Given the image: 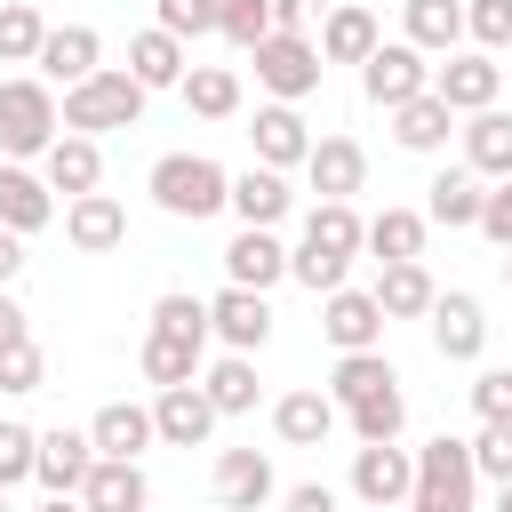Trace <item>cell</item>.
Returning <instances> with one entry per match:
<instances>
[{"label": "cell", "mask_w": 512, "mask_h": 512, "mask_svg": "<svg viewBox=\"0 0 512 512\" xmlns=\"http://www.w3.org/2000/svg\"><path fill=\"white\" fill-rule=\"evenodd\" d=\"M32 464H40V432L32 424H0V488L32 480Z\"/></svg>", "instance_id": "obj_44"}, {"label": "cell", "mask_w": 512, "mask_h": 512, "mask_svg": "<svg viewBox=\"0 0 512 512\" xmlns=\"http://www.w3.org/2000/svg\"><path fill=\"white\" fill-rule=\"evenodd\" d=\"M152 328H160V336H192V344H208V304L184 296V288H168V296L152 304Z\"/></svg>", "instance_id": "obj_42"}, {"label": "cell", "mask_w": 512, "mask_h": 512, "mask_svg": "<svg viewBox=\"0 0 512 512\" xmlns=\"http://www.w3.org/2000/svg\"><path fill=\"white\" fill-rule=\"evenodd\" d=\"M40 40H48L40 8L32 0H0V64H40Z\"/></svg>", "instance_id": "obj_39"}, {"label": "cell", "mask_w": 512, "mask_h": 512, "mask_svg": "<svg viewBox=\"0 0 512 512\" xmlns=\"http://www.w3.org/2000/svg\"><path fill=\"white\" fill-rule=\"evenodd\" d=\"M320 336L336 352H384V304L368 288H336V296H320Z\"/></svg>", "instance_id": "obj_10"}, {"label": "cell", "mask_w": 512, "mask_h": 512, "mask_svg": "<svg viewBox=\"0 0 512 512\" xmlns=\"http://www.w3.org/2000/svg\"><path fill=\"white\" fill-rule=\"evenodd\" d=\"M184 104H192L200 120H232V112H240V72H232V64H192V72H184Z\"/></svg>", "instance_id": "obj_37"}, {"label": "cell", "mask_w": 512, "mask_h": 512, "mask_svg": "<svg viewBox=\"0 0 512 512\" xmlns=\"http://www.w3.org/2000/svg\"><path fill=\"white\" fill-rule=\"evenodd\" d=\"M304 176H312V192H320V200H352V192L368 184V152H360L352 136H312Z\"/></svg>", "instance_id": "obj_20"}, {"label": "cell", "mask_w": 512, "mask_h": 512, "mask_svg": "<svg viewBox=\"0 0 512 512\" xmlns=\"http://www.w3.org/2000/svg\"><path fill=\"white\" fill-rule=\"evenodd\" d=\"M272 432H280L288 448H320V440L336 432V400H328V392H280V400H272Z\"/></svg>", "instance_id": "obj_29"}, {"label": "cell", "mask_w": 512, "mask_h": 512, "mask_svg": "<svg viewBox=\"0 0 512 512\" xmlns=\"http://www.w3.org/2000/svg\"><path fill=\"white\" fill-rule=\"evenodd\" d=\"M368 296L384 304V320H424V312L440 304V288H432V272H424V264H384Z\"/></svg>", "instance_id": "obj_32"}, {"label": "cell", "mask_w": 512, "mask_h": 512, "mask_svg": "<svg viewBox=\"0 0 512 512\" xmlns=\"http://www.w3.org/2000/svg\"><path fill=\"white\" fill-rule=\"evenodd\" d=\"M312 8H320V0H272V24H280V32H304Z\"/></svg>", "instance_id": "obj_53"}, {"label": "cell", "mask_w": 512, "mask_h": 512, "mask_svg": "<svg viewBox=\"0 0 512 512\" xmlns=\"http://www.w3.org/2000/svg\"><path fill=\"white\" fill-rule=\"evenodd\" d=\"M480 208H488V184H480L472 168H440V176L424 184V216H432V224H448V232L480 224Z\"/></svg>", "instance_id": "obj_25"}, {"label": "cell", "mask_w": 512, "mask_h": 512, "mask_svg": "<svg viewBox=\"0 0 512 512\" xmlns=\"http://www.w3.org/2000/svg\"><path fill=\"white\" fill-rule=\"evenodd\" d=\"M40 512H88V504H80V496H48Z\"/></svg>", "instance_id": "obj_54"}, {"label": "cell", "mask_w": 512, "mask_h": 512, "mask_svg": "<svg viewBox=\"0 0 512 512\" xmlns=\"http://www.w3.org/2000/svg\"><path fill=\"white\" fill-rule=\"evenodd\" d=\"M400 32H408V48H424V56H456V40H464V0H400Z\"/></svg>", "instance_id": "obj_26"}, {"label": "cell", "mask_w": 512, "mask_h": 512, "mask_svg": "<svg viewBox=\"0 0 512 512\" xmlns=\"http://www.w3.org/2000/svg\"><path fill=\"white\" fill-rule=\"evenodd\" d=\"M424 208H384V216H368V256L376 264H424Z\"/></svg>", "instance_id": "obj_31"}, {"label": "cell", "mask_w": 512, "mask_h": 512, "mask_svg": "<svg viewBox=\"0 0 512 512\" xmlns=\"http://www.w3.org/2000/svg\"><path fill=\"white\" fill-rule=\"evenodd\" d=\"M352 496H360V504H376V512L408 504V496H416V448H400V440L360 448V456H352Z\"/></svg>", "instance_id": "obj_9"}, {"label": "cell", "mask_w": 512, "mask_h": 512, "mask_svg": "<svg viewBox=\"0 0 512 512\" xmlns=\"http://www.w3.org/2000/svg\"><path fill=\"white\" fill-rule=\"evenodd\" d=\"M40 176H48V192L88 200V192L104 184V152H96V136H56V144H48V160H40Z\"/></svg>", "instance_id": "obj_23"}, {"label": "cell", "mask_w": 512, "mask_h": 512, "mask_svg": "<svg viewBox=\"0 0 512 512\" xmlns=\"http://www.w3.org/2000/svg\"><path fill=\"white\" fill-rule=\"evenodd\" d=\"M208 336H224L232 352H264V336H272V304H264L256 288H224V296H208Z\"/></svg>", "instance_id": "obj_16"}, {"label": "cell", "mask_w": 512, "mask_h": 512, "mask_svg": "<svg viewBox=\"0 0 512 512\" xmlns=\"http://www.w3.org/2000/svg\"><path fill=\"white\" fill-rule=\"evenodd\" d=\"M152 424H160L168 448H208V432H216V400H208L200 384H176V392L152 400Z\"/></svg>", "instance_id": "obj_21"}, {"label": "cell", "mask_w": 512, "mask_h": 512, "mask_svg": "<svg viewBox=\"0 0 512 512\" xmlns=\"http://www.w3.org/2000/svg\"><path fill=\"white\" fill-rule=\"evenodd\" d=\"M24 336H32V328H24V304L0 288V352H8V344H24Z\"/></svg>", "instance_id": "obj_51"}, {"label": "cell", "mask_w": 512, "mask_h": 512, "mask_svg": "<svg viewBox=\"0 0 512 512\" xmlns=\"http://www.w3.org/2000/svg\"><path fill=\"white\" fill-rule=\"evenodd\" d=\"M272 280H288V248L272 240V232H256V224H240L232 232V248H224V288H272Z\"/></svg>", "instance_id": "obj_15"}, {"label": "cell", "mask_w": 512, "mask_h": 512, "mask_svg": "<svg viewBox=\"0 0 512 512\" xmlns=\"http://www.w3.org/2000/svg\"><path fill=\"white\" fill-rule=\"evenodd\" d=\"M80 504H88V512H144V504H152V480H144V464H112V456H96Z\"/></svg>", "instance_id": "obj_30"}, {"label": "cell", "mask_w": 512, "mask_h": 512, "mask_svg": "<svg viewBox=\"0 0 512 512\" xmlns=\"http://www.w3.org/2000/svg\"><path fill=\"white\" fill-rule=\"evenodd\" d=\"M504 280H512V256H504Z\"/></svg>", "instance_id": "obj_57"}, {"label": "cell", "mask_w": 512, "mask_h": 512, "mask_svg": "<svg viewBox=\"0 0 512 512\" xmlns=\"http://www.w3.org/2000/svg\"><path fill=\"white\" fill-rule=\"evenodd\" d=\"M344 416H352L360 448H384V440H400V424H408V400H400V384H392V392H376V400H360V408H344Z\"/></svg>", "instance_id": "obj_40"}, {"label": "cell", "mask_w": 512, "mask_h": 512, "mask_svg": "<svg viewBox=\"0 0 512 512\" xmlns=\"http://www.w3.org/2000/svg\"><path fill=\"white\" fill-rule=\"evenodd\" d=\"M152 8H160V32L200 40V32H224V8L232 0H152Z\"/></svg>", "instance_id": "obj_41"}, {"label": "cell", "mask_w": 512, "mask_h": 512, "mask_svg": "<svg viewBox=\"0 0 512 512\" xmlns=\"http://www.w3.org/2000/svg\"><path fill=\"white\" fill-rule=\"evenodd\" d=\"M24 272V232H0V288H16Z\"/></svg>", "instance_id": "obj_52"}, {"label": "cell", "mask_w": 512, "mask_h": 512, "mask_svg": "<svg viewBox=\"0 0 512 512\" xmlns=\"http://www.w3.org/2000/svg\"><path fill=\"white\" fill-rule=\"evenodd\" d=\"M392 384H400V376H392L384 352H336L328 400H336V408H360V400H376V392H392Z\"/></svg>", "instance_id": "obj_34"}, {"label": "cell", "mask_w": 512, "mask_h": 512, "mask_svg": "<svg viewBox=\"0 0 512 512\" xmlns=\"http://www.w3.org/2000/svg\"><path fill=\"white\" fill-rule=\"evenodd\" d=\"M288 200H296V192H288L280 168H240V176H232V216L256 224V232H272V224L288 216Z\"/></svg>", "instance_id": "obj_28"}, {"label": "cell", "mask_w": 512, "mask_h": 512, "mask_svg": "<svg viewBox=\"0 0 512 512\" xmlns=\"http://www.w3.org/2000/svg\"><path fill=\"white\" fill-rule=\"evenodd\" d=\"M272 32H280V24H272V0H232V8H224V40H232V48L256 56Z\"/></svg>", "instance_id": "obj_43"}, {"label": "cell", "mask_w": 512, "mask_h": 512, "mask_svg": "<svg viewBox=\"0 0 512 512\" xmlns=\"http://www.w3.org/2000/svg\"><path fill=\"white\" fill-rule=\"evenodd\" d=\"M248 64H256V80L272 88V104H296V96L320 88V40H304V32H272Z\"/></svg>", "instance_id": "obj_6"}, {"label": "cell", "mask_w": 512, "mask_h": 512, "mask_svg": "<svg viewBox=\"0 0 512 512\" xmlns=\"http://www.w3.org/2000/svg\"><path fill=\"white\" fill-rule=\"evenodd\" d=\"M472 488H480L472 440L440 432V440L416 448V496H408V512H472Z\"/></svg>", "instance_id": "obj_5"}, {"label": "cell", "mask_w": 512, "mask_h": 512, "mask_svg": "<svg viewBox=\"0 0 512 512\" xmlns=\"http://www.w3.org/2000/svg\"><path fill=\"white\" fill-rule=\"evenodd\" d=\"M208 488H216V504H224V512H264V504L280 496V480H272V456H264V448H216Z\"/></svg>", "instance_id": "obj_8"}, {"label": "cell", "mask_w": 512, "mask_h": 512, "mask_svg": "<svg viewBox=\"0 0 512 512\" xmlns=\"http://www.w3.org/2000/svg\"><path fill=\"white\" fill-rule=\"evenodd\" d=\"M64 240H72L80 256H112V248L128 240V208H120L112 192H88V200H64Z\"/></svg>", "instance_id": "obj_14"}, {"label": "cell", "mask_w": 512, "mask_h": 512, "mask_svg": "<svg viewBox=\"0 0 512 512\" xmlns=\"http://www.w3.org/2000/svg\"><path fill=\"white\" fill-rule=\"evenodd\" d=\"M496 88H504V64H496L488 48L432 64V96H440L448 112H488V104H496Z\"/></svg>", "instance_id": "obj_11"}, {"label": "cell", "mask_w": 512, "mask_h": 512, "mask_svg": "<svg viewBox=\"0 0 512 512\" xmlns=\"http://www.w3.org/2000/svg\"><path fill=\"white\" fill-rule=\"evenodd\" d=\"M88 440H96V456H112V464H136V456L160 440V424H152V408H136V400H112V408H96Z\"/></svg>", "instance_id": "obj_22"}, {"label": "cell", "mask_w": 512, "mask_h": 512, "mask_svg": "<svg viewBox=\"0 0 512 512\" xmlns=\"http://www.w3.org/2000/svg\"><path fill=\"white\" fill-rule=\"evenodd\" d=\"M464 168L488 176V184L512 176V112H504V104H488V112L464 120Z\"/></svg>", "instance_id": "obj_24"}, {"label": "cell", "mask_w": 512, "mask_h": 512, "mask_svg": "<svg viewBox=\"0 0 512 512\" xmlns=\"http://www.w3.org/2000/svg\"><path fill=\"white\" fill-rule=\"evenodd\" d=\"M384 48V32H376V16L368 8H328V24H320V64H368Z\"/></svg>", "instance_id": "obj_27"}, {"label": "cell", "mask_w": 512, "mask_h": 512, "mask_svg": "<svg viewBox=\"0 0 512 512\" xmlns=\"http://www.w3.org/2000/svg\"><path fill=\"white\" fill-rule=\"evenodd\" d=\"M88 472H96V440L88 432H40V464H32V480L48 488V496H80L88 488Z\"/></svg>", "instance_id": "obj_12"}, {"label": "cell", "mask_w": 512, "mask_h": 512, "mask_svg": "<svg viewBox=\"0 0 512 512\" xmlns=\"http://www.w3.org/2000/svg\"><path fill=\"white\" fill-rule=\"evenodd\" d=\"M248 144H256V168H304L312 160V128H304L296 104H264L256 128H248Z\"/></svg>", "instance_id": "obj_13"}, {"label": "cell", "mask_w": 512, "mask_h": 512, "mask_svg": "<svg viewBox=\"0 0 512 512\" xmlns=\"http://www.w3.org/2000/svg\"><path fill=\"white\" fill-rule=\"evenodd\" d=\"M360 248H368V224L352 216V200H312V216H304V240L288 248V280H304L312 296H336Z\"/></svg>", "instance_id": "obj_1"}, {"label": "cell", "mask_w": 512, "mask_h": 512, "mask_svg": "<svg viewBox=\"0 0 512 512\" xmlns=\"http://www.w3.org/2000/svg\"><path fill=\"white\" fill-rule=\"evenodd\" d=\"M64 128V104L48 96V80H0V152L8 160H48Z\"/></svg>", "instance_id": "obj_4"}, {"label": "cell", "mask_w": 512, "mask_h": 512, "mask_svg": "<svg viewBox=\"0 0 512 512\" xmlns=\"http://www.w3.org/2000/svg\"><path fill=\"white\" fill-rule=\"evenodd\" d=\"M48 384V360H40V344L24 336V344H8L0 352V392H40Z\"/></svg>", "instance_id": "obj_45"}, {"label": "cell", "mask_w": 512, "mask_h": 512, "mask_svg": "<svg viewBox=\"0 0 512 512\" xmlns=\"http://www.w3.org/2000/svg\"><path fill=\"white\" fill-rule=\"evenodd\" d=\"M104 40L88 32V24H48V40H40V80H64V88H80V80H96L104 64Z\"/></svg>", "instance_id": "obj_19"}, {"label": "cell", "mask_w": 512, "mask_h": 512, "mask_svg": "<svg viewBox=\"0 0 512 512\" xmlns=\"http://www.w3.org/2000/svg\"><path fill=\"white\" fill-rule=\"evenodd\" d=\"M200 392L216 400V416H248V408H256V360H248V352H224Z\"/></svg>", "instance_id": "obj_38"}, {"label": "cell", "mask_w": 512, "mask_h": 512, "mask_svg": "<svg viewBox=\"0 0 512 512\" xmlns=\"http://www.w3.org/2000/svg\"><path fill=\"white\" fill-rule=\"evenodd\" d=\"M56 216V192H48V176H32L24 160H0V232H40Z\"/></svg>", "instance_id": "obj_18"}, {"label": "cell", "mask_w": 512, "mask_h": 512, "mask_svg": "<svg viewBox=\"0 0 512 512\" xmlns=\"http://www.w3.org/2000/svg\"><path fill=\"white\" fill-rule=\"evenodd\" d=\"M448 128H456V112H448L440 96H416V104L392 112V144H400V152H440Z\"/></svg>", "instance_id": "obj_35"}, {"label": "cell", "mask_w": 512, "mask_h": 512, "mask_svg": "<svg viewBox=\"0 0 512 512\" xmlns=\"http://www.w3.org/2000/svg\"><path fill=\"white\" fill-rule=\"evenodd\" d=\"M464 32H472L488 56L512 48V0H472V8H464Z\"/></svg>", "instance_id": "obj_46"}, {"label": "cell", "mask_w": 512, "mask_h": 512, "mask_svg": "<svg viewBox=\"0 0 512 512\" xmlns=\"http://www.w3.org/2000/svg\"><path fill=\"white\" fill-rule=\"evenodd\" d=\"M480 232H488V240H496V248L512 256V176H504V184H488V208H480Z\"/></svg>", "instance_id": "obj_49"}, {"label": "cell", "mask_w": 512, "mask_h": 512, "mask_svg": "<svg viewBox=\"0 0 512 512\" xmlns=\"http://www.w3.org/2000/svg\"><path fill=\"white\" fill-rule=\"evenodd\" d=\"M496 512H512V480H504V488H496Z\"/></svg>", "instance_id": "obj_55"}, {"label": "cell", "mask_w": 512, "mask_h": 512, "mask_svg": "<svg viewBox=\"0 0 512 512\" xmlns=\"http://www.w3.org/2000/svg\"><path fill=\"white\" fill-rule=\"evenodd\" d=\"M136 360H144V376H152L160 392H176V384H200V344H192V336H160V328H152Z\"/></svg>", "instance_id": "obj_36"}, {"label": "cell", "mask_w": 512, "mask_h": 512, "mask_svg": "<svg viewBox=\"0 0 512 512\" xmlns=\"http://www.w3.org/2000/svg\"><path fill=\"white\" fill-rule=\"evenodd\" d=\"M432 344H440V360H480L488 352V320H480V296H464V288H448L432 312Z\"/></svg>", "instance_id": "obj_17"}, {"label": "cell", "mask_w": 512, "mask_h": 512, "mask_svg": "<svg viewBox=\"0 0 512 512\" xmlns=\"http://www.w3.org/2000/svg\"><path fill=\"white\" fill-rule=\"evenodd\" d=\"M472 408H480V424H512V368H480L472 376Z\"/></svg>", "instance_id": "obj_48"}, {"label": "cell", "mask_w": 512, "mask_h": 512, "mask_svg": "<svg viewBox=\"0 0 512 512\" xmlns=\"http://www.w3.org/2000/svg\"><path fill=\"white\" fill-rule=\"evenodd\" d=\"M472 472L480 480H512V424H480V440H472Z\"/></svg>", "instance_id": "obj_47"}, {"label": "cell", "mask_w": 512, "mask_h": 512, "mask_svg": "<svg viewBox=\"0 0 512 512\" xmlns=\"http://www.w3.org/2000/svg\"><path fill=\"white\" fill-rule=\"evenodd\" d=\"M360 88H368V104L400 112V104L432 96V64H424V48H408V40H384V48L360 64Z\"/></svg>", "instance_id": "obj_7"}, {"label": "cell", "mask_w": 512, "mask_h": 512, "mask_svg": "<svg viewBox=\"0 0 512 512\" xmlns=\"http://www.w3.org/2000/svg\"><path fill=\"white\" fill-rule=\"evenodd\" d=\"M0 512H8V488H0Z\"/></svg>", "instance_id": "obj_56"}, {"label": "cell", "mask_w": 512, "mask_h": 512, "mask_svg": "<svg viewBox=\"0 0 512 512\" xmlns=\"http://www.w3.org/2000/svg\"><path fill=\"white\" fill-rule=\"evenodd\" d=\"M144 192H152L168 216L200 224V216L232 208V168H216L208 152H160V160H152V176H144Z\"/></svg>", "instance_id": "obj_2"}, {"label": "cell", "mask_w": 512, "mask_h": 512, "mask_svg": "<svg viewBox=\"0 0 512 512\" xmlns=\"http://www.w3.org/2000/svg\"><path fill=\"white\" fill-rule=\"evenodd\" d=\"M280 512H336V488H328V480H296V488L280 496Z\"/></svg>", "instance_id": "obj_50"}, {"label": "cell", "mask_w": 512, "mask_h": 512, "mask_svg": "<svg viewBox=\"0 0 512 512\" xmlns=\"http://www.w3.org/2000/svg\"><path fill=\"white\" fill-rule=\"evenodd\" d=\"M128 72H136L144 88H184V72H192V64H184V40L152 24V32H136V40H128Z\"/></svg>", "instance_id": "obj_33"}, {"label": "cell", "mask_w": 512, "mask_h": 512, "mask_svg": "<svg viewBox=\"0 0 512 512\" xmlns=\"http://www.w3.org/2000/svg\"><path fill=\"white\" fill-rule=\"evenodd\" d=\"M144 80L136 72H96L80 88H64V136H104V128H136L144 120Z\"/></svg>", "instance_id": "obj_3"}]
</instances>
